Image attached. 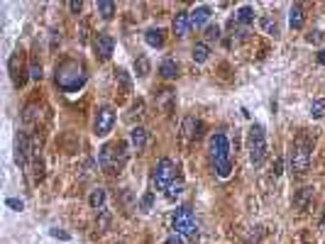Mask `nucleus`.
Instances as JSON below:
<instances>
[{
	"instance_id": "20",
	"label": "nucleus",
	"mask_w": 325,
	"mask_h": 244,
	"mask_svg": "<svg viewBox=\"0 0 325 244\" xmlns=\"http://www.w3.org/2000/svg\"><path fill=\"white\" fill-rule=\"evenodd\" d=\"M235 22H240V25H250V22H255V8L252 5H242L237 15H235Z\"/></svg>"
},
{
	"instance_id": "27",
	"label": "nucleus",
	"mask_w": 325,
	"mask_h": 244,
	"mask_svg": "<svg viewBox=\"0 0 325 244\" xmlns=\"http://www.w3.org/2000/svg\"><path fill=\"white\" fill-rule=\"evenodd\" d=\"M29 78L32 81H42V64L37 56H32V64H29Z\"/></svg>"
},
{
	"instance_id": "36",
	"label": "nucleus",
	"mask_w": 325,
	"mask_h": 244,
	"mask_svg": "<svg viewBox=\"0 0 325 244\" xmlns=\"http://www.w3.org/2000/svg\"><path fill=\"white\" fill-rule=\"evenodd\" d=\"M320 39H323V32H311V34H308V42H311V44H318Z\"/></svg>"
},
{
	"instance_id": "19",
	"label": "nucleus",
	"mask_w": 325,
	"mask_h": 244,
	"mask_svg": "<svg viewBox=\"0 0 325 244\" xmlns=\"http://www.w3.org/2000/svg\"><path fill=\"white\" fill-rule=\"evenodd\" d=\"M149 71H152V64H149V59L144 54H140L135 59V73L140 76V78H147L149 76Z\"/></svg>"
},
{
	"instance_id": "12",
	"label": "nucleus",
	"mask_w": 325,
	"mask_h": 244,
	"mask_svg": "<svg viewBox=\"0 0 325 244\" xmlns=\"http://www.w3.org/2000/svg\"><path fill=\"white\" fill-rule=\"evenodd\" d=\"M188 29H191V13H176L174 17V34L176 37H186L188 34Z\"/></svg>"
},
{
	"instance_id": "28",
	"label": "nucleus",
	"mask_w": 325,
	"mask_h": 244,
	"mask_svg": "<svg viewBox=\"0 0 325 244\" xmlns=\"http://www.w3.org/2000/svg\"><path fill=\"white\" fill-rule=\"evenodd\" d=\"M103 203H105V190L103 188L93 190L91 198H88V205H91V208H103Z\"/></svg>"
},
{
	"instance_id": "14",
	"label": "nucleus",
	"mask_w": 325,
	"mask_h": 244,
	"mask_svg": "<svg viewBox=\"0 0 325 244\" xmlns=\"http://www.w3.org/2000/svg\"><path fill=\"white\" fill-rule=\"evenodd\" d=\"M211 20V8L208 5H200V8H196L193 13H191V27H203L206 22Z\"/></svg>"
},
{
	"instance_id": "34",
	"label": "nucleus",
	"mask_w": 325,
	"mask_h": 244,
	"mask_svg": "<svg viewBox=\"0 0 325 244\" xmlns=\"http://www.w3.org/2000/svg\"><path fill=\"white\" fill-rule=\"evenodd\" d=\"M164 244H184V237L174 232V234H171V237H169V239H167V242H164Z\"/></svg>"
},
{
	"instance_id": "30",
	"label": "nucleus",
	"mask_w": 325,
	"mask_h": 244,
	"mask_svg": "<svg viewBox=\"0 0 325 244\" xmlns=\"http://www.w3.org/2000/svg\"><path fill=\"white\" fill-rule=\"evenodd\" d=\"M117 81H120V86H123L125 91H130V88H132V83H130V76H128V71H125V68H117Z\"/></svg>"
},
{
	"instance_id": "6",
	"label": "nucleus",
	"mask_w": 325,
	"mask_h": 244,
	"mask_svg": "<svg viewBox=\"0 0 325 244\" xmlns=\"http://www.w3.org/2000/svg\"><path fill=\"white\" fill-rule=\"evenodd\" d=\"M176 166H174V161L171 159H159L154 166V174H152V181H154L156 190H167L176 181Z\"/></svg>"
},
{
	"instance_id": "17",
	"label": "nucleus",
	"mask_w": 325,
	"mask_h": 244,
	"mask_svg": "<svg viewBox=\"0 0 325 244\" xmlns=\"http://www.w3.org/2000/svg\"><path fill=\"white\" fill-rule=\"evenodd\" d=\"M159 76H161V78H176V76H179L176 61H174V59H164V61L159 64Z\"/></svg>"
},
{
	"instance_id": "26",
	"label": "nucleus",
	"mask_w": 325,
	"mask_h": 244,
	"mask_svg": "<svg viewBox=\"0 0 325 244\" xmlns=\"http://www.w3.org/2000/svg\"><path fill=\"white\" fill-rule=\"evenodd\" d=\"M311 115L315 117V120H323V117H325V98H318V100H313Z\"/></svg>"
},
{
	"instance_id": "23",
	"label": "nucleus",
	"mask_w": 325,
	"mask_h": 244,
	"mask_svg": "<svg viewBox=\"0 0 325 244\" xmlns=\"http://www.w3.org/2000/svg\"><path fill=\"white\" fill-rule=\"evenodd\" d=\"M98 13H100V17L110 20L115 15V3L113 0H98Z\"/></svg>"
},
{
	"instance_id": "2",
	"label": "nucleus",
	"mask_w": 325,
	"mask_h": 244,
	"mask_svg": "<svg viewBox=\"0 0 325 244\" xmlns=\"http://www.w3.org/2000/svg\"><path fill=\"white\" fill-rule=\"evenodd\" d=\"M208 151H211V159L215 164V171L220 178H227L232 174V164H230V142L223 132H215L208 142Z\"/></svg>"
},
{
	"instance_id": "3",
	"label": "nucleus",
	"mask_w": 325,
	"mask_h": 244,
	"mask_svg": "<svg viewBox=\"0 0 325 244\" xmlns=\"http://www.w3.org/2000/svg\"><path fill=\"white\" fill-rule=\"evenodd\" d=\"M247 151H250V161L252 166H262L269 156V144H267V132L262 125H252L247 132Z\"/></svg>"
},
{
	"instance_id": "33",
	"label": "nucleus",
	"mask_w": 325,
	"mask_h": 244,
	"mask_svg": "<svg viewBox=\"0 0 325 244\" xmlns=\"http://www.w3.org/2000/svg\"><path fill=\"white\" fill-rule=\"evenodd\" d=\"M5 205H8V208H13V210H25V203H22V200H17V198H8Z\"/></svg>"
},
{
	"instance_id": "9",
	"label": "nucleus",
	"mask_w": 325,
	"mask_h": 244,
	"mask_svg": "<svg viewBox=\"0 0 325 244\" xmlns=\"http://www.w3.org/2000/svg\"><path fill=\"white\" fill-rule=\"evenodd\" d=\"M10 76H13V83L20 88V86H25V81H27V68L22 66V61H20V52H15L13 56H10Z\"/></svg>"
},
{
	"instance_id": "16",
	"label": "nucleus",
	"mask_w": 325,
	"mask_h": 244,
	"mask_svg": "<svg viewBox=\"0 0 325 244\" xmlns=\"http://www.w3.org/2000/svg\"><path fill=\"white\" fill-rule=\"evenodd\" d=\"M311 200H313V188L311 186H306V188H301L296 193V198H294V208H296V210H306Z\"/></svg>"
},
{
	"instance_id": "15",
	"label": "nucleus",
	"mask_w": 325,
	"mask_h": 244,
	"mask_svg": "<svg viewBox=\"0 0 325 244\" xmlns=\"http://www.w3.org/2000/svg\"><path fill=\"white\" fill-rule=\"evenodd\" d=\"M130 142H132V147L137 151H142L147 147V130L144 127H132L130 130Z\"/></svg>"
},
{
	"instance_id": "22",
	"label": "nucleus",
	"mask_w": 325,
	"mask_h": 244,
	"mask_svg": "<svg viewBox=\"0 0 325 244\" xmlns=\"http://www.w3.org/2000/svg\"><path fill=\"white\" fill-rule=\"evenodd\" d=\"M208 56H211V49H208V44H196V47H193V61H196V64H203V61H208Z\"/></svg>"
},
{
	"instance_id": "31",
	"label": "nucleus",
	"mask_w": 325,
	"mask_h": 244,
	"mask_svg": "<svg viewBox=\"0 0 325 244\" xmlns=\"http://www.w3.org/2000/svg\"><path fill=\"white\" fill-rule=\"evenodd\" d=\"M49 234H52V237H57V239H64V242H69V239H71L69 232L59 230V227H52V230H49Z\"/></svg>"
},
{
	"instance_id": "21",
	"label": "nucleus",
	"mask_w": 325,
	"mask_h": 244,
	"mask_svg": "<svg viewBox=\"0 0 325 244\" xmlns=\"http://www.w3.org/2000/svg\"><path fill=\"white\" fill-rule=\"evenodd\" d=\"M198 130H200V122H198L196 117H186L184 120V135L188 137V139H196V137L200 135Z\"/></svg>"
},
{
	"instance_id": "8",
	"label": "nucleus",
	"mask_w": 325,
	"mask_h": 244,
	"mask_svg": "<svg viewBox=\"0 0 325 244\" xmlns=\"http://www.w3.org/2000/svg\"><path fill=\"white\" fill-rule=\"evenodd\" d=\"M98 166L105 174H120V164H117V154H115V144H105L98 154Z\"/></svg>"
},
{
	"instance_id": "13",
	"label": "nucleus",
	"mask_w": 325,
	"mask_h": 244,
	"mask_svg": "<svg viewBox=\"0 0 325 244\" xmlns=\"http://www.w3.org/2000/svg\"><path fill=\"white\" fill-rule=\"evenodd\" d=\"M144 42H147L149 47H154V49L164 47V42H167V37H164V29H161V27L147 29V32H144Z\"/></svg>"
},
{
	"instance_id": "38",
	"label": "nucleus",
	"mask_w": 325,
	"mask_h": 244,
	"mask_svg": "<svg viewBox=\"0 0 325 244\" xmlns=\"http://www.w3.org/2000/svg\"><path fill=\"white\" fill-rule=\"evenodd\" d=\"M318 64H323V66H325V49H320V52H318Z\"/></svg>"
},
{
	"instance_id": "24",
	"label": "nucleus",
	"mask_w": 325,
	"mask_h": 244,
	"mask_svg": "<svg viewBox=\"0 0 325 244\" xmlns=\"http://www.w3.org/2000/svg\"><path fill=\"white\" fill-rule=\"evenodd\" d=\"M259 25H262V27L267 29L269 34H274V37H276V34H279V25H276V20H274V17H271V15H264V17H262V20H259Z\"/></svg>"
},
{
	"instance_id": "4",
	"label": "nucleus",
	"mask_w": 325,
	"mask_h": 244,
	"mask_svg": "<svg viewBox=\"0 0 325 244\" xmlns=\"http://www.w3.org/2000/svg\"><path fill=\"white\" fill-rule=\"evenodd\" d=\"M311 154H313V142L306 137H298L294 142V147L289 151V164H291V171L296 174H306L308 166H311Z\"/></svg>"
},
{
	"instance_id": "7",
	"label": "nucleus",
	"mask_w": 325,
	"mask_h": 244,
	"mask_svg": "<svg viewBox=\"0 0 325 244\" xmlns=\"http://www.w3.org/2000/svg\"><path fill=\"white\" fill-rule=\"evenodd\" d=\"M115 125V110L113 108H100L96 112V122H93V132L96 137H105Z\"/></svg>"
},
{
	"instance_id": "11",
	"label": "nucleus",
	"mask_w": 325,
	"mask_h": 244,
	"mask_svg": "<svg viewBox=\"0 0 325 244\" xmlns=\"http://www.w3.org/2000/svg\"><path fill=\"white\" fill-rule=\"evenodd\" d=\"M27 156H29V144H27V135L20 132L15 139V159L20 166H27Z\"/></svg>"
},
{
	"instance_id": "18",
	"label": "nucleus",
	"mask_w": 325,
	"mask_h": 244,
	"mask_svg": "<svg viewBox=\"0 0 325 244\" xmlns=\"http://www.w3.org/2000/svg\"><path fill=\"white\" fill-rule=\"evenodd\" d=\"M289 25H291V29H301L303 27V5H294L291 8V13H289Z\"/></svg>"
},
{
	"instance_id": "29",
	"label": "nucleus",
	"mask_w": 325,
	"mask_h": 244,
	"mask_svg": "<svg viewBox=\"0 0 325 244\" xmlns=\"http://www.w3.org/2000/svg\"><path fill=\"white\" fill-rule=\"evenodd\" d=\"M152 205H154V195H152V193H144V195H142V200H140V210L142 213H149V210H152Z\"/></svg>"
},
{
	"instance_id": "10",
	"label": "nucleus",
	"mask_w": 325,
	"mask_h": 244,
	"mask_svg": "<svg viewBox=\"0 0 325 244\" xmlns=\"http://www.w3.org/2000/svg\"><path fill=\"white\" fill-rule=\"evenodd\" d=\"M115 49V39L110 37V34H98L96 37V54H98V59H110V54H113Z\"/></svg>"
},
{
	"instance_id": "5",
	"label": "nucleus",
	"mask_w": 325,
	"mask_h": 244,
	"mask_svg": "<svg viewBox=\"0 0 325 244\" xmlns=\"http://www.w3.org/2000/svg\"><path fill=\"white\" fill-rule=\"evenodd\" d=\"M174 232L188 237V239H196L198 237V225H196V215L188 205H181L176 213H174Z\"/></svg>"
},
{
	"instance_id": "25",
	"label": "nucleus",
	"mask_w": 325,
	"mask_h": 244,
	"mask_svg": "<svg viewBox=\"0 0 325 244\" xmlns=\"http://www.w3.org/2000/svg\"><path fill=\"white\" fill-rule=\"evenodd\" d=\"M181 193H184V181H181V178H176L169 188H167V198H169V200H176Z\"/></svg>"
},
{
	"instance_id": "35",
	"label": "nucleus",
	"mask_w": 325,
	"mask_h": 244,
	"mask_svg": "<svg viewBox=\"0 0 325 244\" xmlns=\"http://www.w3.org/2000/svg\"><path fill=\"white\" fill-rule=\"evenodd\" d=\"M81 8H84V5H81V0H71V3H69L71 13H81Z\"/></svg>"
},
{
	"instance_id": "1",
	"label": "nucleus",
	"mask_w": 325,
	"mask_h": 244,
	"mask_svg": "<svg viewBox=\"0 0 325 244\" xmlns=\"http://www.w3.org/2000/svg\"><path fill=\"white\" fill-rule=\"evenodd\" d=\"M88 81V73H86V68L81 61H64V64H59L57 66V86L61 91H66V93H73V91H81Z\"/></svg>"
},
{
	"instance_id": "37",
	"label": "nucleus",
	"mask_w": 325,
	"mask_h": 244,
	"mask_svg": "<svg viewBox=\"0 0 325 244\" xmlns=\"http://www.w3.org/2000/svg\"><path fill=\"white\" fill-rule=\"evenodd\" d=\"M281 166H283V161H281V159H279V161L274 164V176H279V174H281Z\"/></svg>"
},
{
	"instance_id": "32",
	"label": "nucleus",
	"mask_w": 325,
	"mask_h": 244,
	"mask_svg": "<svg viewBox=\"0 0 325 244\" xmlns=\"http://www.w3.org/2000/svg\"><path fill=\"white\" fill-rule=\"evenodd\" d=\"M206 37H208V39H218V37H220V27H218V25L206 27Z\"/></svg>"
}]
</instances>
